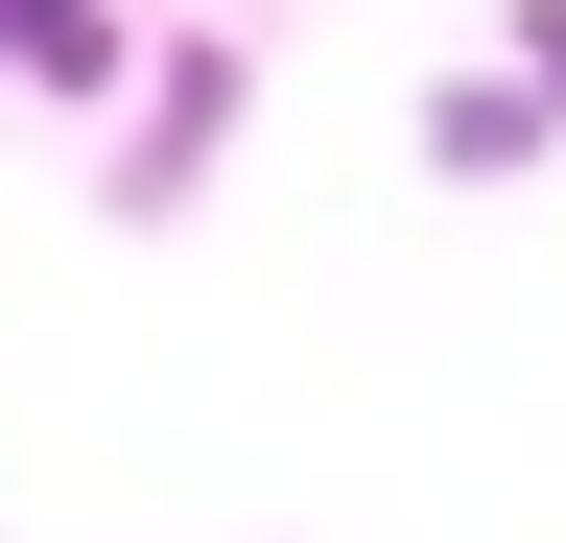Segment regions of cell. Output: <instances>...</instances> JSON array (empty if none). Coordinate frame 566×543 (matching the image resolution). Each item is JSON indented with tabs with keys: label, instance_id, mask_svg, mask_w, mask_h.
Listing matches in <instances>:
<instances>
[{
	"label": "cell",
	"instance_id": "6da1fadb",
	"mask_svg": "<svg viewBox=\"0 0 566 543\" xmlns=\"http://www.w3.org/2000/svg\"><path fill=\"white\" fill-rule=\"evenodd\" d=\"M543 95H566V72H543ZM543 95H520V72H495V95H449V166H472V189H495V166H543Z\"/></svg>",
	"mask_w": 566,
	"mask_h": 543
},
{
	"label": "cell",
	"instance_id": "7a4b0ae2",
	"mask_svg": "<svg viewBox=\"0 0 566 543\" xmlns=\"http://www.w3.org/2000/svg\"><path fill=\"white\" fill-rule=\"evenodd\" d=\"M0 72H48V95H71V72H95V0H0Z\"/></svg>",
	"mask_w": 566,
	"mask_h": 543
}]
</instances>
